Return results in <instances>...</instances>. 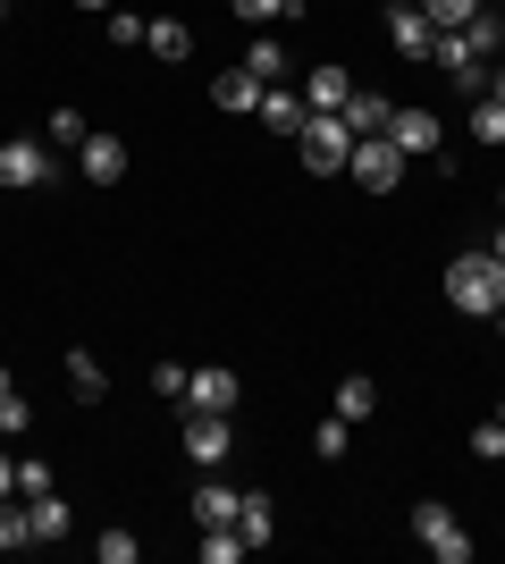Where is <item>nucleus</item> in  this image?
<instances>
[{"label": "nucleus", "instance_id": "nucleus-22", "mask_svg": "<svg viewBox=\"0 0 505 564\" xmlns=\"http://www.w3.org/2000/svg\"><path fill=\"white\" fill-rule=\"evenodd\" d=\"M68 388H76V397H85V404H94V397H101V388H110V371H101L94 354L76 346V354H68Z\"/></svg>", "mask_w": 505, "mask_h": 564}, {"label": "nucleus", "instance_id": "nucleus-14", "mask_svg": "<svg viewBox=\"0 0 505 564\" xmlns=\"http://www.w3.org/2000/svg\"><path fill=\"white\" fill-rule=\"evenodd\" d=\"M237 531H244V547H270L278 540V506H270L262 489H244L237 497Z\"/></svg>", "mask_w": 505, "mask_h": 564}, {"label": "nucleus", "instance_id": "nucleus-33", "mask_svg": "<svg viewBox=\"0 0 505 564\" xmlns=\"http://www.w3.org/2000/svg\"><path fill=\"white\" fill-rule=\"evenodd\" d=\"M25 422H34V404H25V397H18V388H9V397H0V430H9V438H18V430H25Z\"/></svg>", "mask_w": 505, "mask_h": 564}, {"label": "nucleus", "instance_id": "nucleus-1", "mask_svg": "<svg viewBox=\"0 0 505 564\" xmlns=\"http://www.w3.org/2000/svg\"><path fill=\"white\" fill-rule=\"evenodd\" d=\"M447 304L472 312V321H488V312L505 304V261L488 253V245H481V253H455V261H447Z\"/></svg>", "mask_w": 505, "mask_h": 564}, {"label": "nucleus", "instance_id": "nucleus-7", "mask_svg": "<svg viewBox=\"0 0 505 564\" xmlns=\"http://www.w3.org/2000/svg\"><path fill=\"white\" fill-rule=\"evenodd\" d=\"M237 413H186V464H202V471H219L228 464V447H237Z\"/></svg>", "mask_w": 505, "mask_h": 564}, {"label": "nucleus", "instance_id": "nucleus-34", "mask_svg": "<svg viewBox=\"0 0 505 564\" xmlns=\"http://www.w3.org/2000/svg\"><path fill=\"white\" fill-rule=\"evenodd\" d=\"M51 489V464H34V455H25V464H18V497H43Z\"/></svg>", "mask_w": 505, "mask_h": 564}, {"label": "nucleus", "instance_id": "nucleus-18", "mask_svg": "<svg viewBox=\"0 0 505 564\" xmlns=\"http://www.w3.org/2000/svg\"><path fill=\"white\" fill-rule=\"evenodd\" d=\"M345 94H354V76H345V68H312V76H304V101H312V110H345Z\"/></svg>", "mask_w": 505, "mask_h": 564}, {"label": "nucleus", "instance_id": "nucleus-24", "mask_svg": "<svg viewBox=\"0 0 505 564\" xmlns=\"http://www.w3.org/2000/svg\"><path fill=\"white\" fill-rule=\"evenodd\" d=\"M228 9H237L244 25H278V18H295L304 0H228Z\"/></svg>", "mask_w": 505, "mask_h": 564}, {"label": "nucleus", "instance_id": "nucleus-36", "mask_svg": "<svg viewBox=\"0 0 505 564\" xmlns=\"http://www.w3.org/2000/svg\"><path fill=\"white\" fill-rule=\"evenodd\" d=\"M488 101H505V59H488V85H481Z\"/></svg>", "mask_w": 505, "mask_h": 564}, {"label": "nucleus", "instance_id": "nucleus-11", "mask_svg": "<svg viewBox=\"0 0 505 564\" xmlns=\"http://www.w3.org/2000/svg\"><path fill=\"white\" fill-rule=\"evenodd\" d=\"M76 161H85L94 186H119V177H127V143L119 135H85V143H76Z\"/></svg>", "mask_w": 505, "mask_h": 564}, {"label": "nucleus", "instance_id": "nucleus-31", "mask_svg": "<svg viewBox=\"0 0 505 564\" xmlns=\"http://www.w3.org/2000/svg\"><path fill=\"white\" fill-rule=\"evenodd\" d=\"M144 25H152V18H135V9H110V43H119V51L144 43Z\"/></svg>", "mask_w": 505, "mask_h": 564}, {"label": "nucleus", "instance_id": "nucleus-2", "mask_svg": "<svg viewBox=\"0 0 505 564\" xmlns=\"http://www.w3.org/2000/svg\"><path fill=\"white\" fill-rule=\"evenodd\" d=\"M295 161L312 169V177H345V161H354V127L337 110H312L304 127H295Z\"/></svg>", "mask_w": 505, "mask_h": 564}, {"label": "nucleus", "instance_id": "nucleus-12", "mask_svg": "<svg viewBox=\"0 0 505 564\" xmlns=\"http://www.w3.org/2000/svg\"><path fill=\"white\" fill-rule=\"evenodd\" d=\"M262 94H270V85H262L253 68H244V59L211 76V101H219V110H262Z\"/></svg>", "mask_w": 505, "mask_h": 564}, {"label": "nucleus", "instance_id": "nucleus-43", "mask_svg": "<svg viewBox=\"0 0 505 564\" xmlns=\"http://www.w3.org/2000/svg\"><path fill=\"white\" fill-rule=\"evenodd\" d=\"M497 422H505V397H497Z\"/></svg>", "mask_w": 505, "mask_h": 564}, {"label": "nucleus", "instance_id": "nucleus-16", "mask_svg": "<svg viewBox=\"0 0 505 564\" xmlns=\"http://www.w3.org/2000/svg\"><path fill=\"white\" fill-rule=\"evenodd\" d=\"M337 422H371V413H380V379H337V404H329Z\"/></svg>", "mask_w": 505, "mask_h": 564}, {"label": "nucleus", "instance_id": "nucleus-40", "mask_svg": "<svg viewBox=\"0 0 505 564\" xmlns=\"http://www.w3.org/2000/svg\"><path fill=\"white\" fill-rule=\"evenodd\" d=\"M9 388H18V379H9V362H0V397H9Z\"/></svg>", "mask_w": 505, "mask_h": 564}, {"label": "nucleus", "instance_id": "nucleus-8", "mask_svg": "<svg viewBox=\"0 0 505 564\" xmlns=\"http://www.w3.org/2000/svg\"><path fill=\"white\" fill-rule=\"evenodd\" d=\"M237 404H244V388H237V371H228V362L186 371V413H237Z\"/></svg>", "mask_w": 505, "mask_h": 564}, {"label": "nucleus", "instance_id": "nucleus-23", "mask_svg": "<svg viewBox=\"0 0 505 564\" xmlns=\"http://www.w3.org/2000/svg\"><path fill=\"white\" fill-rule=\"evenodd\" d=\"M345 447H354V422H337V413H329V422L312 430V455H320V464H337Z\"/></svg>", "mask_w": 505, "mask_h": 564}, {"label": "nucleus", "instance_id": "nucleus-37", "mask_svg": "<svg viewBox=\"0 0 505 564\" xmlns=\"http://www.w3.org/2000/svg\"><path fill=\"white\" fill-rule=\"evenodd\" d=\"M9 497H18V464H9V455H0V506H9Z\"/></svg>", "mask_w": 505, "mask_h": 564}, {"label": "nucleus", "instance_id": "nucleus-13", "mask_svg": "<svg viewBox=\"0 0 505 564\" xmlns=\"http://www.w3.org/2000/svg\"><path fill=\"white\" fill-rule=\"evenodd\" d=\"M25 531H34V547H51V540H68V497H59V489H43V497H25Z\"/></svg>", "mask_w": 505, "mask_h": 564}, {"label": "nucleus", "instance_id": "nucleus-32", "mask_svg": "<svg viewBox=\"0 0 505 564\" xmlns=\"http://www.w3.org/2000/svg\"><path fill=\"white\" fill-rule=\"evenodd\" d=\"M472 455H488V464H497V455H505V422H497V413H488V422L472 430Z\"/></svg>", "mask_w": 505, "mask_h": 564}, {"label": "nucleus", "instance_id": "nucleus-27", "mask_svg": "<svg viewBox=\"0 0 505 564\" xmlns=\"http://www.w3.org/2000/svg\"><path fill=\"white\" fill-rule=\"evenodd\" d=\"M472 135H481V143H505V101H472Z\"/></svg>", "mask_w": 505, "mask_h": 564}, {"label": "nucleus", "instance_id": "nucleus-30", "mask_svg": "<svg viewBox=\"0 0 505 564\" xmlns=\"http://www.w3.org/2000/svg\"><path fill=\"white\" fill-rule=\"evenodd\" d=\"M85 135H94V127H85L76 101H68V110H51V143H85Z\"/></svg>", "mask_w": 505, "mask_h": 564}, {"label": "nucleus", "instance_id": "nucleus-25", "mask_svg": "<svg viewBox=\"0 0 505 564\" xmlns=\"http://www.w3.org/2000/svg\"><path fill=\"white\" fill-rule=\"evenodd\" d=\"M9 547H34V531H25V497L0 506V556H9Z\"/></svg>", "mask_w": 505, "mask_h": 564}, {"label": "nucleus", "instance_id": "nucleus-29", "mask_svg": "<svg viewBox=\"0 0 505 564\" xmlns=\"http://www.w3.org/2000/svg\"><path fill=\"white\" fill-rule=\"evenodd\" d=\"M244 556V531H202V564H237Z\"/></svg>", "mask_w": 505, "mask_h": 564}, {"label": "nucleus", "instance_id": "nucleus-6", "mask_svg": "<svg viewBox=\"0 0 505 564\" xmlns=\"http://www.w3.org/2000/svg\"><path fill=\"white\" fill-rule=\"evenodd\" d=\"M0 186H9V194L51 186V143L43 135H9V143H0Z\"/></svg>", "mask_w": 505, "mask_h": 564}, {"label": "nucleus", "instance_id": "nucleus-15", "mask_svg": "<svg viewBox=\"0 0 505 564\" xmlns=\"http://www.w3.org/2000/svg\"><path fill=\"white\" fill-rule=\"evenodd\" d=\"M304 118H312V101H304V94H287V85H270V94H262V127H270V135H295Z\"/></svg>", "mask_w": 505, "mask_h": 564}, {"label": "nucleus", "instance_id": "nucleus-28", "mask_svg": "<svg viewBox=\"0 0 505 564\" xmlns=\"http://www.w3.org/2000/svg\"><path fill=\"white\" fill-rule=\"evenodd\" d=\"M413 9H421L430 25H472V9H481V0H413Z\"/></svg>", "mask_w": 505, "mask_h": 564}, {"label": "nucleus", "instance_id": "nucleus-35", "mask_svg": "<svg viewBox=\"0 0 505 564\" xmlns=\"http://www.w3.org/2000/svg\"><path fill=\"white\" fill-rule=\"evenodd\" d=\"M152 388H161V397H186V362H152Z\"/></svg>", "mask_w": 505, "mask_h": 564}, {"label": "nucleus", "instance_id": "nucleus-9", "mask_svg": "<svg viewBox=\"0 0 505 564\" xmlns=\"http://www.w3.org/2000/svg\"><path fill=\"white\" fill-rule=\"evenodd\" d=\"M430 34H438V25L421 18L413 0H387V43L405 51V59H421V68H430Z\"/></svg>", "mask_w": 505, "mask_h": 564}, {"label": "nucleus", "instance_id": "nucleus-39", "mask_svg": "<svg viewBox=\"0 0 505 564\" xmlns=\"http://www.w3.org/2000/svg\"><path fill=\"white\" fill-rule=\"evenodd\" d=\"M488 253H497V261H505V219H497V236H488Z\"/></svg>", "mask_w": 505, "mask_h": 564}, {"label": "nucleus", "instance_id": "nucleus-4", "mask_svg": "<svg viewBox=\"0 0 505 564\" xmlns=\"http://www.w3.org/2000/svg\"><path fill=\"white\" fill-rule=\"evenodd\" d=\"M345 177H354L362 194H396L405 186V152L387 135H354V161H345Z\"/></svg>", "mask_w": 505, "mask_h": 564}, {"label": "nucleus", "instance_id": "nucleus-44", "mask_svg": "<svg viewBox=\"0 0 505 564\" xmlns=\"http://www.w3.org/2000/svg\"><path fill=\"white\" fill-rule=\"evenodd\" d=\"M497 203H505V194H497Z\"/></svg>", "mask_w": 505, "mask_h": 564}, {"label": "nucleus", "instance_id": "nucleus-21", "mask_svg": "<svg viewBox=\"0 0 505 564\" xmlns=\"http://www.w3.org/2000/svg\"><path fill=\"white\" fill-rule=\"evenodd\" d=\"M244 68L262 76V85H287V68H295V59H287V51H278V43H270V34H262V43L244 51Z\"/></svg>", "mask_w": 505, "mask_h": 564}, {"label": "nucleus", "instance_id": "nucleus-38", "mask_svg": "<svg viewBox=\"0 0 505 564\" xmlns=\"http://www.w3.org/2000/svg\"><path fill=\"white\" fill-rule=\"evenodd\" d=\"M76 9H94V18H110V9H119V0H76Z\"/></svg>", "mask_w": 505, "mask_h": 564}, {"label": "nucleus", "instance_id": "nucleus-3", "mask_svg": "<svg viewBox=\"0 0 505 564\" xmlns=\"http://www.w3.org/2000/svg\"><path fill=\"white\" fill-rule=\"evenodd\" d=\"M413 540H421V556H430V564H472V531H463L455 506H438V497L413 506Z\"/></svg>", "mask_w": 505, "mask_h": 564}, {"label": "nucleus", "instance_id": "nucleus-5", "mask_svg": "<svg viewBox=\"0 0 505 564\" xmlns=\"http://www.w3.org/2000/svg\"><path fill=\"white\" fill-rule=\"evenodd\" d=\"M387 143H396L405 161H438V169H455V161H447V127H438V110H396V118H387Z\"/></svg>", "mask_w": 505, "mask_h": 564}, {"label": "nucleus", "instance_id": "nucleus-10", "mask_svg": "<svg viewBox=\"0 0 505 564\" xmlns=\"http://www.w3.org/2000/svg\"><path fill=\"white\" fill-rule=\"evenodd\" d=\"M237 480H202L194 489V531H237Z\"/></svg>", "mask_w": 505, "mask_h": 564}, {"label": "nucleus", "instance_id": "nucleus-20", "mask_svg": "<svg viewBox=\"0 0 505 564\" xmlns=\"http://www.w3.org/2000/svg\"><path fill=\"white\" fill-rule=\"evenodd\" d=\"M144 51H152V59H186V51H194V34H186L177 18H152V25H144Z\"/></svg>", "mask_w": 505, "mask_h": 564}, {"label": "nucleus", "instance_id": "nucleus-17", "mask_svg": "<svg viewBox=\"0 0 505 564\" xmlns=\"http://www.w3.org/2000/svg\"><path fill=\"white\" fill-rule=\"evenodd\" d=\"M337 118H345L354 135H387V118H396V110H387V94H362V85H354V94H345V110H337Z\"/></svg>", "mask_w": 505, "mask_h": 564}, {"label": "nucleus", "instance_id": "nucleus-41", "mask_svg": "<svg viewBox=\"0 0 505 564\" xmlns=\"http://www.w3.org/2000/svg\"><path fill=\"white\" fill-rule=\"evenodd\" d=\"M488 321H497V337H505V304H497V312H488Z\"/></svg>", "mask_w": 505, "mask_h": 564}, {"label": "nucleus", "instance_id": "nucleus-19", "mask_svg": "<svg viewBox=\"0 0 505 564\" xmlns=\"http://www.w3.org/2000/svg\"><path fill=\"white\" fill-rule=\"evenodd\" d=\"M463 43L481 51V59H497V51H505V18H497V9H488V0H481V9H472V25H463Z\"/></svg>", "mask_w": 505, "mask_h": 564}, {"label": "nucleus", "instance_id": "nucleus-42", "mask_svg": "<svg viewBox=\"0 0 505 564\" xmlns=\"http://www.w3.org/2000/svg\"><path fill=\"white\" fill-rule=\"evenodd\" d=\"M0 25H9V0H0Z\"/></svg>", "mask_w": 505, "mask_h": 564}, {"label": "nucleus", "instance_id": "nucleus-26", "mask_svg": "<svg viewBox=\"0 0 505 564\" xmlns=\"http://www.w3.org/2000/svg\"><path fill=\"white\" fill-rule=\"evenodd\" d=\"M94 556H101V564H135V556H144V540H135V531H101Z\"/></svg>", "mask_w": 505, "mask_h": 564}]
</instances>
